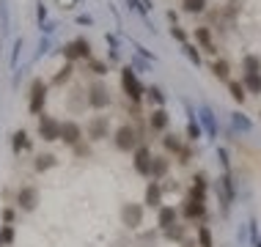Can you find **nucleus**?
Segmentation results:
<instances>
[{"mask_svg":"<svg viewBox=\"0 0 261 247\" xmlns=\"http://www.w3.org/2000/svg\"><path fill=\"white\" fill-rule=\"evenodd\" d=\"M121 91L126 94V99H129L132 104H138L140 99L146 96V86L138 80V72H135V66H132V63L121 69Z\"/></svg>","mask_w":261,"mask_h":247,"instance_id":"1","label":"nucleus"},{"mask_svg":"<svg viewBox=\"0 0 261 247\" xmlns=\"http://www.w3.org/2000/svg\"><path fill=\"white\" fill-rule=\"evenodd\" d=\"M113 143H116L118 151H135V148L143 143V138H140V132L135 129V126L124 124L116 129V135H113Z\"/></svg>","mask_w":261,"mask_h":247,"instance_id":"2","label":"nucleus"},{"mask_svg":"<svg viewBox=\"0 0 261 247\" xmlns=\"http://www.w3.org/2000/svg\"><path fill=\"white\" fill-rule=\"evenodd\" d=\"M86 96H88V107H94V110H105L110 104V91H108V86H105L102 80L91 83Z\"/></svg>","mask_w":261,"mask_h":247,"instance_id":"3","label":"nucleus"},{"mask_svg":"<svg viewBox=\"0 0 261 247\" xmlns=\"http://www.w3.org/2000/svg\"><path fill=\"white\" fill-rule=\"evenodd\" d=\"M151 159H154L151 148L146 146V143H140L135 151H132V165H135V173L149 176V173H151Z\"/></svg>","mask_w":261,"mask_h":247,"instance_id":"4","label":"nucleus"},{"mask_svg":"<svg viewBox=\"0 0 261 247\" xmlns=\"http://www.w3.org/2000/svg\"><path fill=\"white\" fill-rule=\"evenodd\" d=\"M44 102H47V83L44 80H33L31 83V102H28V110L33 116H39L44 110Z\"/></svg>","mask_w":261,"mask_h":247,"instance_id":"5","label":"nucleus"},{"mask_svg":"<svg viewBox=\"0 0 261 247\" xmlns=\"http://www.w3.org/2000/svg\"><path fill=\"white\" fill-rule=\"evenodd\" d=\"M121 223L129 231L140 228V225H143V206H140V203H124L121 206Z\"/></svg>","mask_w":261,"mask_h":247,"instance_id":"6","label":"nucleus"},{"mask_svg":"<svg viewBox=\"0 0 261 247\" xmlns=\"http://www.w3.org/2000/svg\"><path fill=\"white\" fill-rule=\"evenodd\" d=\"M39 135L41 140H61V121L53 116H39Z\"/></svg>","mask_w":261,"mask_h":247,"instance_id":"7","label":"nucleus"},{"mask_svg":"<svg viewBox=\"0 0 261 247\" xmlns=\"http://www.w3.org/2000/svg\"><path fill=\"white\" fill-rule=\"evenodd\" d=\"M86 132H88L91 140H105V138L110 135V118L108 116H94L86 124Z\"/></svg>","mask_w":261,"mask_h":247,"instance_id":"8","label":"nucleus"},{"mask_svg":"<svg viewBox=\"0 0 261 247\" xmlns=\"http://www.w3.org/2000/svg\"><path fill=\"white\" fill-rule=\"evenodd\" d=\"M146 124H149L151 132H165L168 126H171V116H168L165 107H154L149 113V118H146Z\"/></svg>","mask_w":261,"mask_h":247,"instance_id":"9","label":"nucleus"},{"mask_svg":"<svg viewBox=\"0 0 261 247\" xmlns=\"http://www.w3.org/2000/svg\"><path fill=\"white\" fill-rule=\"evenodd\" d=\"M83 138V126L77 121H61V140L66 146H77Z\"/></svg>","mask_w":261,"mask_h":247,"instance_id":"10","label":"nucleus"},{"mask_svg":"<svg viewBox=\"0 0 261 247\" xmlns=\"http://www.w3.org/2000/svg\"><path fill=\"white\" fill-rule=\"evenodd\" d=\"M181 214H185V220H203L206 217V203L203 201H193V198H187L185 206H181Z\"/></svg>","mask_w":261,"mask_h":247,"instance_id":"11","label":"nucleus"},{"mask_svg":"<svg viewBox=\"0 0 261 247\" xmlns=\"http://www.w3.org/2000/svg\"><path fill=\"white\" fill-rule=\"evenodd\" d=\"M36 203H39L36 187H22L17 193V206L22 209V211H33V209H36Z\"/></svg>","mask_w":261,"mask_h":247,"instance_id":"12","label":"nucleus"},{"mask_svg":"<svg viewBox=\"0 0 261 247\" xmlns=\"http://www.w3.org/2000/svg\"><path fill=\"white\" fill-rule=\"evenodd\" d=\"M143 203H146V206H151V209L162 206V184H160V181H149L146 195H143Z\"/></svg>","mask_w":261,"mask_h":247,"instance_id":"13","label":"nucleus"},{"mask_svg":"<svg viewBox=\"0 0 261 247\" xmlns=\"http://www.w3.org/2000/svg\"><path fill=\"white\" fill-rule=\"evenodd\" d=\"M168 171H171V159L168 157H154L151 159V173H149V179L151 181H162L168 176Z\"/></svg>","mask_w":261,"mask_h":247,"instance_id":"14","label":"nucleus"},{"mask_svg":"<svg viewBox=\"0 0 261 247\" xmlns=\"http://www.w3.org/2000/svg\"><path fill=\"white\" fill-rule=\"evenodd\" d=\"M187 113H190V118H187V140H190V143H195V140L203 138V126H201L198 116L193 113V107H190V104H187Z\"/></svg>","mask_w":261,"mask_h":247,"instance_id":"15","label":"nucleus"},{"mask_svg":"<svg viewBox=\"0 0 261 247\" xmlns=\"http://www.w3.org/2000/svg\"><path fill=\"white\" fill-rule=\"evenodd\" d=\"M195 44H201L206 52H212V55H217V47L212 44V28H206V25H201V28H195Z\"/></svg>","mask_w":261,"mask_h":247,"instance_id":"16","label":"nucleus"},{"mask_svg":"<svg viewBox=\"0 0 261 247\" xmlns=\"http://www.w3.org/2000/svg\"><path fill=\"white\" fill-rule=\"evenodd\" d=\"M176 220H179V211H176L173 206H160L157 209V225L162 231L171 228V225H176Z\"/></svg>","mask_w":261,"mask_h":247,"instance_id":"17","label":"nucleus"},{"mask_svg":"<svg viewBox=\"0 0 261 247\" xmlns=\"http://www.w3.org/2000/svg\"><path fill=\"white\" fill-rule=\"evenodd\" d=\"M198 121H201L203 129H206L209 138H217V121H215V113H212L209 107H201L198 110Z\"/></svg>","mask_w":261,"mask_h":247,"instance_id":"18","label":"nucleus"},{"mask_svg":"<svg viewBox=\"0 0 261 247\" xmlns=\"http://www.w3.org/2000/svg\"><path fill=\"white\" fill-rule=\"evenodd\" d=\"M209 72L217 77V80H223V83H228L231 80V63L225 61V58H215V63L209 66Z\"/></svg>","mask_w":261,"mask_h":247,"instance_id":"19","label":"nucleus"},{"mask_svg":"<svg viewBox=\"0 0 261 247\" xmlns=\"http://www.w3.org/2000/svg\"><path fill=\"white\" fill-rule=\"evenodd\" d=\"M242 74H261V58L258 55L248 52L242 58Z\"/></svg>","mask_w":261,"mask_h":247,"instance_id":"20","label":"nucleus"},{"mask_svg":"<svg viewBox=\"0 0 261 247\" xmlns=\"http://www.w3.org/2000/svg\"><path fill=\"white\" fill-rule=\"evenodd\" d=\"M146 99H149L154 107H165V91L160 86H146Z\"/></svg>","mask_w":261,"mask_h":247,"instance_id":"21","label":"nucleus"},{"mask_svg":"<svg viewBox=\"0 0 261 247\" xmlns=\"http://www.w3.org/2000/svg\"><path fill=\"white\" fill-rule=\"evenodd\" d=\"M162 146H165V151H168V154H176V157H179V154L185 151V143H181V138H179V135H165V138H162Z\"/></svg>","mask_w":261,"mask_h":247,"instance_id":"22","label":"nucleus"},{"mask_svg":"<svg viewBox=\"0 0 261 247\" xmlns=\"http://www.w3.org/2000/svg\"><path fill=\"white\" fill-rule=\"evenodd\" d=\"M162 234H165L168 242H185V239H187V225L176 223V225H171V228H165Z\"/></svg>","mask_w":261,"mask_h":247,"instance_id":"23","label":"nucleus"},{"mask_svg":"<svg viewBox=\"0 0 261 247\" xmlns=\"http://www.w3.org/2000/svg\"><path fill=\"white\" fill-rule=\"evenodd\" d=\"M242 86L248 94H258L261 96V74H242Z\"/></svg>","mask_w":261,"mask_h":247,"instance_id":"24","label":"nucleus"},{"mask_svg":"<svg viewBox=\"0 0 261 247\" xmlns=\"http://www.w3.org/2000/svg\"><path fill=\"white\" fill-rule=\"evenodd\" d=\"M228 94H231V99H234V102H239V104L248 99V91H245V86H242L239 80H228Z\"/></svg>","mask_w":261,"mask_h":247,"instance_id":"25","label":"nucleus"},{"mask_svg":"<svg viewBox=\"0 0 261 247\" xmlns=\"http://www.w3.org/2000/svg\"><path fill=\"white\" fill-rule=\"evenodd\" d=\"M195 242H198V247H215V239H212L209 225H198V231H195Z\"/></svg>","mask_w":261,"mask_h":247,"instance_id":"26","label":"nucleus"},{"mask_svg":"<svg viewBox=\"0 0 261 247\" xmlns=\"http://www.w3.org/2000/svg\"><path fill=\"white\" fill-rule=\"evenodd\" d=\"M181 11L185 14H203L206 11V0H181Z\"/></svg>","mask_w":261,"mask_h":247,"instance_id":"27","label":"nucleus"},{"mask_svg":"<svg viewBox=\"0 0 261 247\" xmlns=\"http://www.w3.org/2000/svg\"><path fill=\"white\" fill-rule=\"evenodd\" d=\"M55 165H58V159H55L53 154H39V157H36V171L39 173L50 171V168H55Z\"/></svg>","mask_w":261,"mask_h":247,"instance_id":"28","label":"nucleus"},{"mask_svg":"<svg viewBox=\"0 0 261 247\" xmlns=\"http://www.w3.org/2000/svg\"><path fill=\"white\" fill-rule=\"evenodd\" d=\"M231 124H234V129H239V132H250V129H253L250 118H245L239 110L234 113V116H231Z\"/></svg>","mask_w":261,"mask_h":247,"instance_id":"29","label":"nucleus"},{"mask_svg":"<svg viewBox=\"0 0 261 247\" xmlns=\"http://www.w3.org/2000/svg\"><path fill=\"white\" fill-rule=\"evenodd\" d=\"M74 47H77V58H86V61H91V41L88 39H74Z\"/></svg>","mask_w":261,"mask_h":247,"instance_id":"30","label":"nucleus"},{"mask_svg":"<svg viewBox=\"0 0 261 247\" xmlns=\"http://www.w3.org/2000/svg\"><path fill=\"white\" fill-rule=\"evenodd\" d=\"M171 39H173V41H179L181 47L190 44V36H187V31H185L181 25H171Z\"/></svg>","mask_w":261,"mask_h":247,"instance_id":"31","label":"nucleus"},{"mask_svg":"<svg viewBox=\"0 0 261 247\" xmlns=\"http://www.w3.org/2000/svg\"><path fill=\"white\" fill-rule=\"evenodd\" d=\"M11 148H14V151H22V148H28V135H25V132L22 129H19V132H14V138H11Z\"/></svg>","mask_w":261,"mask_h":247,"instance_id":"32","label":"nucleus"},{"mask_svg":"<svg viewBox=\"0 0 261 247\" xmlns=\"http://www.w3.org/2000/svg\"><path fill=\"white\" fill-rule=\"evenodd\" d=\"M72 72H74V66H72V63H66V66H63L61 72L53 77V83H55V86H63V83H69V77H72Z\"/></svg>","mask_w":261,"mask_h":247,"instance_id":"33","label":"nucleus"},{"mask_svg":"<svg viewBox=\"0 0 261 247\" xmlns=\"http://www.w3.org/2000/svg\"><path fill=\"white\" fill-rule=\"evenodd\" d=\"M185 55L190 58V63H195V66H201V52H198V44H185Z\"/></svg>","mask_w":261,"mask_h":247,"instance_id":"34","label":"nucleus"},{"mask_svg":"<svg viewBox=\"0 0 261 247\" xmlns=\"http://www.w3.org/2000/svg\"><path fill=\"white\" fill-rule=\"evenodd\" d=\"M88 69H91L96 77L108 74V63H105V61H94V58H91V61H88Z\"/></svg>","mask_w":261,"mask_h":247,"instance_id":"35","label":"nucleus"},{"mask_svg":"<svg viewBox=\"0 0 261 247\" xmlns=\"http://www.w3.org/2000/svg\"><path fill=\"white\" fill-rule=\"evenodd\" d=\"M61 52H63V58H66L69 63L77 61V47H74V41H69V44H63L61 47Z\"/></svg>","mask_w":261,"mask_h":247,"instance_id":"36","label":"nucleus"},{"mask_svg":"<svg viewBox=\"0 0 261 247\" xmlns=\"http://www.w3.org/2000/svg\"><path fill=\"white\" fill-rule=\"evenodd\" d=\"M19 52H22V39H17V41H14V55H11V66H14V69H17Z\"/></svg>","mask_w":261,"mask_h":247,"instance_id":"37","label":"nucleus"},{"mask_svg":"<svg viewBox=\"0 0 261 247\" xmlns=\"http://www.w3.org/2000/svg\"><path fill=\"white\" fill-rule=\"evenodd\" d=\"M14 239V231H11V225H6L3 231H0V242H11Z\"/></svg>","mask_w":261,"mask_h":247,"instance_id":"38","label":"nucleus"},{"mask_svg":"<svg viewBox=\"0 0 261 247\" xmlns=\"http://www.w3.org/2000/svg\"><path fill=\"white\" fill-rule=\"evenodd\" d=\"M126 6H129V9H135V11H140V14H143V17H146V14H149V11L143 9V3H140V0H126Z\"/></svg>","mask_w":261,"mask_h":247,"instance_id":"39","label":"nucleus"},{"mask_svg":"<svg viewBox=\"0 0 261 247\" xmlns=\"http://www.w3.org/2000/svg\"><path fill=\"white\" fill-rule=\"evenodd\" d=\"M36 17H39V22H44V19H47V6L44 3L36 6Z\"/></svg>","mask_w":261,"mask_h":247,"instance_id":"40","label":"nucleus"},{"mask_svg":"<svg viewBox=\"0 0 261 247\" xmlns=\"http://www.w3.org/2000/svg\"><path fill=\"white\" fill-rule=\"evenodd\" d=\"M190 159H193V151H190V148H185V151L179 154V162H181V165H187Z\"/></svg>","mask_w":261,"mask_h":247,"instance_id":"41","label":"nucleus"},{"mask_svg":"<svg viewBox=\"0 0 261 247\" xmlns=\"http://www.w3.org/2000/svg\"><path fill=\"white\" fill-rule=\"evenodd\" d=\"M217 154H220V159H223V168H225V171H228V151H225V148H220V151H217Z\"/></svg>","mask_w":261,"mask_h":247,"instance_id":"42","label":"nucleus"},{"mask_svg":"<svg viewBox=\"0 0 261 247\" xmlns=\"http://www.w3.org/2000/svg\"><path fill=\"white\" fill-rule=\"evenodd\" d=\"M176 19H179V14H176V11L171 9V11H168V22H171V25H179V22H176Z\"/></svg>","mask_w":261,"mask_h":247,"instance_id":"43","label":"nucleus"},{"mask_svg":"<svg viewBox=\"0 0 261 247\" xmlns=\"http://www.w3.org/2000/svg\"><path fill=\"white\" fill-rule=\"evenodd\" d=\"M74 151H77V154H80V157H88V148H86V146H80V143H77V146H74Z\"/></svg>","mask_w":261,"mask_h":247,"instance_id":"44","label":"nucleus"},{"mask_svg":"<svg viewBox=\"0 0 261 247\" xmlns=\"http://www.w3.org/2000/svg\"><path fill=\"white\" fill-rule=\"evenodd\" d=\"M77 22H80V25H91V22H94V19H91L88 14H83V17H77Z\"/></svg>","mask_w":261,"mask_h":247,"instance_id":"45","label":"nucleus"},{"mask_svg":"<svg viewBox=\"0 0 261 247\" xmlns=\"http://www.w3.org/2000/svg\"><path fill=\"white\" fill-rule=\"evenodd\" d=\"M3 220H6V223H11V220H14V211H11V209H6V211H3Z\"/></svg>","mask_w":261,"mask_h":247,"instance_id":"46","label":"nucleus"},{"mask_svg":"<svg viewBox=\"0 0 261 247\" xmlns=\"http://www.w3.org/2000/svg\"><path fill=\"white\" fill-rule=\"evenodd\" d=\"M41 31H44V33H53L55 25H53V22H44V25H41Z\"/></svg>","mask_w":261,"mask_h":247,"instance_id":"47","label":"nucleus"},{"mask_svg":"<svg viewBox=\"0 0 261 247\" xmlns=\"http://www.w3.org/2000/svg\"><path fill=\"white\" fill-rule=\"evenodd\" d=\"M181 247H198V242H195V239H185V242H181Z\"/></svg>","mask_w":261,"mask_h":247,"instance_id":"48","label":"nucleus"},{"mask_svg":"<svg viewBox=\"0 0 261 247\" xmlns=\"http://www.w3.org/2000/svg\"><path fill=\"white\" fill-rule=\"evenodd\" d=\"M256 247H261V239H256Z\"/></svg>","mask_w":261,"mask_h":247,"instance_id":"49","label":"nucleus"},{"mask_svg":"<svg viewBox=\"0 0 261 247\" xmlns=\"http://www.w3.org/2000/svg\"><path fill=\"white\" fill-rule=\"evenodd\" d=\"M258 116H261V113H258Z\"/></svg>","mask_w":261,"mask_h":247,"instance_id":"50","label":"nucleus"}]
</instances>
